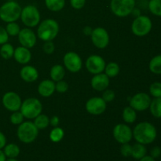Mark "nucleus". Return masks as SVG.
<instances>
[{
	"label": "nucleus",
	"mask_w": 161,
	"mask_h": 161,
	"mask_svg": "<svg viewBox=\"0 0 161 161\" xmlns=\"http://www.w3.org/2000/svg\"><path fill=\"white\" fill-rule=\"evenodd\" d=\"M132 132L133 138L135 141L145 146L153 142L157 137V130L156 127L147 121L138 123Z\"/></svg>",
	"instance_id": "f257e3e1"
},
{
	"label": "nucleus",
	"mask_w": 161,
	"mask_h": 161,
	"mask_svg": "<svg viewBox=\"0 0 161 161\" xmlns=\"http://www.w3.org/2000/svg\"><path fill=\"white\" fill-rule=\"evenodd\" d=\"M59 32V25L53 19H46L39 24L37 36L44 41H53Z\"/></svg>",
	"instance_id": "f03ea898"
},
{
	"label": "nucleus",
	"mask_w": 161,
	"mask_h": 161,
	"mask_svg": "<svg viewBox=\"0 0 161 161\" xmlns=\"http://www.w3.org/2000/svg\"><path fill=\"white\" fill-rule=\"evenodd\" d=\"M21 6L14 0L7 1L0 6V19L6 23L15 22L20 18Z\"/></svg>",
	"instance_id": "7ed1b4c3"
},
{
	"label": "nucleus",
	"mask_w": 161,
	"mask_h": 161,
	"mask_svg": "<svg viewBox=\"0 0 161 161\" xmlns=\"http://www.w3.org/2000/svg\"><path fill=\"white\" fill-rule=\"evenodd\" d=\"M39 135V129L36 127L34 123L31 121L23 122L18 125L17 130V138L20 142L25 144H30L37 138Z\"/></svg>",
	"instance_id": "20e7f679"
},
{
	"label": "nucleus",
	"mask_w": 161,
	"mask_h": 161,
	"mask_svg": "<svg viewBox=\"0 0 161 161\" xmlns=\"http://www.w3.org/2000/svg\"><path fill=\"white\" fill-rule=\"evenodd\" d=\"M24 117L28 119H34L42 112V105L39 99L28 97L22 102L20 108Z\"/></svg>",
	"instance_id": "39448f33"
},
{
	"label": "nucleus",
	"mask_w": 161,
	"mask_h": 161,
	"mask_svg": "<svg viewBox=\"0 0 161 161\" xmlns=\"http://www.w3.org/2000/svg\"><path fill=\"white\" fill-rule=\"evenodd\" d=\"M135 5L136 0H111L110 9L116 17H125L131 14Z\"/></svg>",
	"instance_id": "423d86ee"
},
{
	"label": "nucleus",
	"mask_w": 161,
	"mask_h": 161,
	"mask_svg": "<svg viewBox=\"0 0 161 161\" xmlns=\"http://www.w3.org/2000/svg\"><path fill=\"white\" fill-rule=\"evenodd\" d=\"M40 13L36 6L28 5L22 8L20 13V20L28 28H34L40 23Z\"/></svg>",
	"instance_id": "0eeeda50"
},
{
	"label": "nucleus",
	"mask_w": 161,
	"mask_h": 161,
	"mask_svg": "<svg viewBox=\"0 0 161 161\" xmlns=\"http://www.w3.org/2000/svg\"><path fill=\"white\" fill-rule=\"evenodd\" d=\"M153 28L152 20L148 16L140 15L135 17L131 25V31L135 36L143 37L149 34Z\"/></svg>",
	"instance_id": "6e6552de"
},
{
	"label": "nucleus",
	"mask_w": 161,
	"mask_h": 161,
	"mask_svg": "<svg viewBox=\"0 0 161 161\" xmlns=\"http://www.w3.org/2000/svg\"><path fill=\"white\" fill-rule=\"evenodd\" d=\"M113 135L116 142L120 144L129 143L133 138L131 128L127 124H116L113 130Z\"/></svg>",
	"instance_id": "1a4fd4ad"
},
{
	"label": "nucleus",
	"mask_w": 161,
	"mask_h": 161,
	"mask_svg": "<svg viewBox=\"0 0 161 161\" xmlns=\"http://www.w3.org/2000/svg\"><path fill=\"white\" fill-rule=\"evenodd\" d=\"M152 98L149 94L144 92L137 93L130 100V106L135 111L143 112L149 108Z\"/></svg>",
	"instance_id": "9d476101"
},
{
	"label": "nucleus",
	"mask_w": 161,
	"mask_h": 161,
	"mask_svg": "<svg viewBox=\"0 0 161 161\" xmlns=\"http://www.w3.org/2000/svg\"><path fill=\"white\" fill-rule=\"evenodd\" d=\"M2 103L4 108L9 112H16L20 110L22 101L19 94L14 91L5 93L2 98Z\"/></svg>",
	"instance_id": "9b49d317"
},
{
	"label": "nucleus",
	"mask_w": 161,
	"mask_h": 161,
	"mask_svg": "<svg viewBox=\"0 0 161 161\" xmlns=\"http://www.w3.org/2000/svg\"><path fill=\"white\" fill-rule=\"evenodd\" d=\"M91 38L93 44L98 49H105L109 43V35L107 30L102 27L93 29Z\"/></svg>",
	"instance_id": "f8f14e48"
},
{
	"label": "nucleus",
	"mask_w": 161,
	"mask_h": 161,
	"mask_svg": "<svg viewBox=\"0 0 161 161\" xmlns=\"http://www.w3.org/2000/svg\"><path fill=\"white\" fill-rule=\"evenodd\" d=\"M63 61L66 69L73 73L80 72L83 66V61L80 55L72 51L68 52L64 54Z\"/></svg>",
	"instance_id": "ddd939ff"
},
{
	"label": "nucleus",
	"mask_w": 161,
	"mask_h": 161,
	"mask_svg": "<svg viewBox=\"0 0 161 161\" xmlns=\"http://www.w3.org/2000/svg\"><path fill=\"white\" fill-rule=\"evenodd\" d=\"M105 64L103 58L97 54H93L88 57L86 61V68L90 73L93 75L102 73L105 71Z\"/></svg>",
	"instance_id": "4468645a"
},
{
	"label": "nucleus",
	"mask_w": 161,
	"mask_h": 161,
	"mask_svg": "<svg viewBox=\"0 0 161 161\" xmlns=\"http://www.w3.org/2000/svg\"><path fill=\"white\" fill-rule=\"evenodd\" d=\"M86 110L88 113L94 116L102 114L106 110V102L102 97H93L86 103Z\"/></svg>",
	"instance_id": "2eb2a0df"
},
{
	"label": "nucleus",
	"mask_w": 161,
	"mask_h": 161,
	"mask_svg": "<svg viewBox=\"0 0 161 161\" xmlns=\"http://www.w3.org/2000/svg\"><path fill=\"white\" fill-rule=\"evenodd\" d=\"M18 40L19 42L22 47H25L26 48L31 49L35 47L37 41L36 35L34 31L30 28H25L23 29H20V32L18 34Z\"/></svg>",
	"instance_id": "dca6fc26"
},
{
	"label": "nucleus",
	"mask_w": 161,
	"mask_h": 161,
	"mask_svg": "<svg viewBox=\"0 0 161 161\" xmlns=\"http://www.w3.org/2000/svg\"><path fill=\"white\" fill-rule=\"evenodd\" d=\"M109 83V77L107 76L103 72L94 75L91 81L92 88L97 91H104L108 88Z\"/></svg>",
	"instance_id": "f3484780"
},
{
	"label": "nucleus",
	"mask_w": 161,
	"mask_h": 161,
	"mask_svg": "<svg viewBox=\"0 0 161 161\" xmlns=\"http://www.w3.org/2000/svg\"><path fill=\"white\" fill-rule=\"evenodd\" d=\"M14 58L19 64H27L31 61V53L28 48L20 46L14 49Z\"/></svg>",
	"instance_id": "a211bd4d"
},
{
	"label": "nucleus",
	"mask_w": 161,
	"mask_h": 161,
	"mask_svg": "<svg viewBox=\"0 0 161 161\" xmlns=\"http://www.w3.org/2000/svg\"><path fill=\"white\" fill-rule=\"evenodd\" d=\"M20 78L26 83H33L39 78V72L32 65H25L20 71Z\"/></svg>",
	"instance_id": "6ab92c4d"
},
{
	"label": "nucleus",
	"mask_w": 161,
	"mask_h": 161,
	"mask_svg": "<svg viewBox=\"0 0 161 161\" xmlns=\"http://www.w3.org/2000/svg\"><path fill=\"white\" fill-rule=\"evenodd\" d=\"M55 91V82L52 80H42L38 86V92L44 97H50Z\"/></svg>",
	"instance_id": "aec40b11"
},
{
	"label": "nucleus",
	"mask_w": 161,
	"mask_h": 161,
	"mask_svg": "<svg viewBox=\"0 0 161 161\" xmlns=\"http://www.w3.org/2000/svg\"><path fill=\"white\" fill-rule=\"evenodd\" d=\"M50 75L53 82L62 80L65 75V69L61 64H55L50 69Z\"/></svg>",
	"instance_id": "412c9836"
},
{
	"label": "nucleus",
	"mask_w": 161,
	"mask_h": 161,
	"mask_svg": "<svg viewBox=\"0 0 161 161\" xmlns=\"http://www.w3.org/2000/svg\"><path fill=\"white\" fill-rule=\"evenodd\" d=\"M146 153H147V149L145 145L137 142L136 144L132 146L131 157L135 160H140L144 157Z\"/></svg>",
	"instance_id": "4be33fe9"
},
{
	"label": "nucleus",
	"mask_w": 161,
	"mask_h": 161,
	"mask_svg": "<svg viewBox=\"0 0 161 161\" xmlns=\"http://www.w3.org/2000/svg\"><path fill=\"white\" fill-rule=\"evenodd\" d=\"M122 117L127 124H133L137 119V111L130 106L125 107L123 110Z\"/></svg>",
	"instance_id": "5701e85b"
},
{
	"label": "nucleus",
	"mask_w": 161,
	"mask_h": 161,
	"mask_svg": "<svg viewBox=\"0 0 161 161\" xmlns=\"http://www.w3.org/2000/svg\"><path fill=\"white\" fill-rule=\"evenodd\" d=\"M149 111L152 116L157 119L161 118V97H156L152 99L150 105H149Z\"/></svg>",
	"instance_id": "b1692460"
},
{
	"label": "nucleus",
	"mask_w": 161,
	"mask_h": 161,
	"mask_svg": "<svg viewBox=\"0 0 161 161\" xmlns=\"http://www.w3.org/2000/svg\"><path fill=\"white\" fill-rule=\"evenodd\" d=\"M3 152L7 158H17L20 154V148L14 143H9L3 148Z\"/></svg>",
	"instance_id": "393cba45"
},
{
	"label": "nucleus",
	"mask_w": 161,
	"mask_h": 161,
	"mask_svg": "<svg viewBox=\"0 0 161 161\" xmlns=\"http://www.w3.org/2000/svg\"><path fill=\"white\" fill-rule=\"evenodd\" d=\"M45 5L49 10L59 12L65 6V0H45Z\"/></svg>",
	"instance_id": "a878e982"
},
{
	"label": "nucleus",
	"mask_w": 161,
	"mask_h": 161,
	"mask_svg": "<svg viewBox=\"0 0 161 161\" xmlns=\"http://www.w3.org/2000/svg\"><path fill=\"white\" fill-rule=\"evenodd\" d=\"M149 69L152 73L161 75V54L156 55L150 60Z\"/></svg>",
	"instance_id": "bb28decb"
},
{
	"label": "nucleus",
	"mask_w": 161,
	"mask_h": 161,
	"mask_svg": "<svg viewBox=\"0 0 161 161\" xmlns=\"http://www.w3.org/2000/svg\"><path fill=\"white\" fill-rule=\"evenodd\" d=\"M14 48L10 43L3 44L0 47V56L5 60H9L10 58H14Z\"/></svg>",
	"instance_id": "cd10ccee"
},
{
	"label": "nucleus",
	"mask_w": 161,
	"mask_h": 161,
	"mask_svg": "<svg viewBox=\"0 0 161 161\" xmlns=\"http://www.w3.org/2000/svg\"><path fill=\"white\" fill-rule=\"evenodd\" d=\"M34 124L36 126L39 130H42V129L47 128L50 124V119L48 116L45 114H40L36 116L34 119Z\"/></svg>",
	"instance_id": "c85d7f7f"
},
{
	"label": "nucleus",
	"mask_w": 161,
	"mask_h": 161,
	"mask_svg": "<svg viewBox=\"0 0 161 161\" xmlns=\"http://www.w3.org/2000/svg\"><path fill=\"white\" fill-rule=\"evenodd\" d=\"M119 72V66L116 62H109L105 65V73L109 78L116 77Z\"/></svg>",
	"instance_id": "c756f323"
},
{
	"label": "nucleus",
	"mask_w": 161,
	"mask_h": 161,
	"mask_svg": "<svg viewBox=\"0 0 161 161\" xmlns=\"http://www.w3.org/2000/svg\"><path fill=\"white\" fill-rule=\"evenodd\" d=\"M64 136V132L61 127H53L51 130V131L50 132V139L53 142H59L61 140L63 139Z\"/></svg>",
	"instance_id": "7c9ffc66"
},
{
	"label": "nucleus",
	"mask_w": 161,
	"mask_h": 161,
	"mask_svg": "<svg viewBox=\"0 0 161 161\" xmlns=\"http://www.w3.org/2000/svg\"><path fill=\"white\" fill-rule=\"evenodd\" d=\"M148 8L152 14L161 17V0H149Z\"/></svg>",
	"instance_id": "2f4dec72"
},
{
	"label": "nucleus",
	"mask_w": 161,
	"mask_h": 161,
	"mask_svg": "<svg viewBox=\"0 0 161 161\" xmlns=\"http://www.w3.org/2000/svg\"><path fill=\"white\" fill-rule=\"evenodd\" d=\"M6 30L7 31L9 36H18L20 31V28L19 25L15 22H9L7 23L6 26Z\"/></svg>",
	"instance_id": "473e14b6"
},
{
	"label": "nucleus",
	"mask_w": 161,
	"mask_h": 161,
	"mask_svg": "<svg viewBox=\"0 0 161 161\" xmlns=\"http://www.w3.org/2000/svg\"><path fill=\"white\" fill-rule=\"evenodd\" d=\"M24 117L23 114L20 113V110L16 112H13L12 114L9 116V121L14 125H20V124L24 122Z\"/></svg>",
	"instance_id": "72a5a7b5"
},
{
	"label": "nucleus",
	"mask_w": 161,
	"mask_h": 161,
	"mask_svg": "<svg viewBox=\"0 0 161 161\" xmlns=\"http://www.w3.org/2000/svg\"><path fill=\"white\" fill-rule=\"evenodd\" d=\"M149 94L151 96L156 97H161V83L154 82L149 86Z\"/></svg>",
	"instance_id": "f704fd0d"
},
{
	"label": "nucleus",
	"mask_w": 161,
	"mask_h": 161,
	"mask_svg": "<svg viewBox=\"0 0 161 161\" xmlns=\"http://www.w3.org/2000/svg\"><path fill=\"white\" fill-rule=\"evenodd\" d=\"M55 90L58 93L64 94L69 90V84L64 80H60V81L56 82V83H55Z\"/></svg>",
	"instance_id": "c9c22d12"
},
{
	"label": "nucleus",
	"mask_w": 161,
	"mask_h": 161,
	"mask_svg": "<svg viewBox=\"0 0 161 161\" xmlns=\"http://www.w3.org/2000/svg\"><path fill=\"white\" fill-rule=\"evenodd\" d=\"M42 50L47 54H52L55 50V45L53 41H46L42 46Z\"/></svg>",
	"instance_id": "e433bc0d"
},
{
	"label": "nucleus",
	"mask_w": 161,
	"mask_h": 161,
	"mask_svg": "<svg viewBox=\"0 0 161 161\" xmlns=\"http://www.w3.org/2000/svg\"><path fill=\"white\" fill-rule=\"evenodd\" d=\"M102 97L107 103V102H113L116 97V94H115L114 91H112V90H105L103 94H102Z\"/></svg>",
	"instance_id": "4c0bfd02"
},
{
	"label": "nucleus",
	"mask_w": 161,
	"mask_h": 161,
	"mask_svg": "<svg viewBox=\"0 0 161 161\" xmlns=\"http://www.w3.org/2000/svg\"><path fill=\"white\" fill-rule=\"evenodd\" d=\"M131 150H132V146L129 145L128 143H125V144H122V146L120 148V153L122 154L123 157H129L131 156Z\"/></svg>",
	"instance_id": "58836bf2"
},
{
	"label": "nucleus",
	"mask_w": 161,
	"mask_h": 161,
	"mask_svg": "<svg viewBox=\"0 0 161 161\" xmlns=\"http://www.w3.org/2000/svg\"><path fill=\"white\" fill-rule=\"evenodd\" d=\"M8 40H9V35L6 28L0 26V45L8 42Z\"/></svg>",
	"instance_id": "ea45409f"
},
{
	"label": "nucleus",
	"mask_w": 161,
	"mask_h": 161,
	"mask_svg": "<svg viewBox=\"0 0 161 161\" xmlns=\"http://www.w3.org/2000/svg\"><path fill=\"white\" fill-rule=\"evenodd\" d=\"M70 5L75 9H81L86 5V0H70Z\"/></svg>",
	"instance_id": "a19ab883"
},
{
	"label": "nucleus",
	"mask_w": 161,
	"mask_h": 161,
	"mask_svg": "<svg viewBox=\"0 0 161 161\" xmlns=\"http://www.w3.org/2000/svg\"><path fill=\"white\" fill-rule=\"evenodd\" d=\"M161 155V149L159 146H155V147L153 148L150 151V156L153 158L156 159L158 158Z\"/></svg>",
	"instance_id": "79ce46f5"
},
{
	"label": "nucleus",
	"mask_w": 161,
	"mask_h": 161,
	"mask_svg": "<svg viewBox=\"0 0 161 161\" xmlns=\"http://www.w3.org/2000/svg\"><path fill=\"white\" fill-rule=\"evenodd\" d=\"M59 124H60V119L58 116H53L50 119V124L52 126V127H58Z\"/></svg>",
	"instance_id": "37998d69"
},
{
	"label": "nucleus",
	"mask_w": 161,
	"mask_h": 161,
	"mask_svg": "<svg viewBox=\"0 0 161 161\" xmlns=\"http://www.w3.org/2000/svg\"><path fill=\"white\" fill-rule=\"evenodd\" d=\"M6 145V138L4 134L0 131V149H3Z\"/></svg>",
	"instance_id": "c03bdc74"
},
{
	"label": "nucleus",
	"mask_w": 161,
	"mask_h": 161,
	"mask_svg": "<svg viewBox=\"0 0 161 161\" xmlns=\"http://www.w3.org/2000/svg\"><path fill=\"white\" fill-rule=\"evenodd\" d=\"M83 34H84L85 36H91V33H92L93 31V28L90 26H86L84 28H83Z\"/></svg>",
	"instance_id": "a18cd8bd"
},
{
	"label": "nucleus",
	"mask_w": 161,
	"mask_h": 161,
	"mask_svg": "<svg viewBox=\"0 0 161 161\" xmlns=\"http://www.w3.org/2000/svg\"><path fill=\"white\" fill-rule=\"evenodd\" d=\"M140 161H156L155 159L153 158L151 156H145L144 157H142V159H140Z\"/></svg>",
	"instance_id": "49530a36"
},
{
	"label": "nucleus",
	"mask_w": 161,
	"mask_h": 161,
	"mask_svg": "<svg viewBox=\"0 0 161 161\" xmlns=\"http://www.w3.org/2000/svg\"><path fill=\"white\" fill-rule=\"evenodd\" d=\"M131 14H134V15L135 16V17H138V16L142 15L141 11H140V9H138V8H135V9H133V11H132Z\"/></svg>",
	"instance_id": "de8ad7c7"
},
{
	"label": "nucleus",
	"mask_w": 161,
	"mask_h": 161,
	"mask_svg": "<svg viewBox=\"0 0 161 161\" xmlns=\"http://www.w3.org/2000/svg\"><path fill=\"white\" fill-rule=\"evenodd\" d=\"M6 157L5 155L3 150L0 149V161H6Z\"/></svg>",
	"instance_id": "09e8293b"
},
{
	"label": "nucleus",
	"mask_w": 161,
	"mask_h": 161,
	"mask_svg": "<svg viewBox=\"0 0 161 161\" xmlns=\"http://www.w3.org/2000/svg\"><path fill=\"white\" fill-rule=\"evenodd\" d=\"M6 161H18V160H16L15 158H8V159H6Z\"/></svg>",
	"instance_id": "8fccbe9b"
},
{
	"label": "nucleus",
	"mask_w": 161,
	"mask_h": 161,
	"mask_svg": "<svg viewBox=\"0 0 161 161\" xmlns=\"http://www.w3.org/2000/svg\"><path fill=\"white\" fill-rule=\"evenodd\" d=\"M8 1H11V0H8Z\"/></svg>",
	"instance_id": "3c124183"
}]
</instances>
